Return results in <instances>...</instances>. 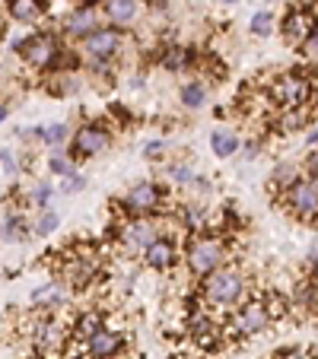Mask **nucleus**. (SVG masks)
<instances>
[{
	"mask_svg": "<svg viewBox=\"0 0 318 359\" xmlns=\"http://www.w3.org/2000/svg\"><path fill=\"white\" fill-rule=\"evenodd\" d=\"M284 312H286V302H284V296L274 290L264 292V296H245L230 312V318H226V325H223V334L230 340L258 337V334L267 331Z\"/></svg>",
	"mask_w": 318,
	"mask_h": 359,
	"instance_id": "nucleus-1",
	"label": "nucleus"
},
{
	"mask_svg": "<svg viewBox=\"0 0 318 359\" xmlns=\"http://www.w3.org/2000/svg\"><path fill=\"white\" fill-rule=\"evenodd\" d=\"M58 223H61V219H58V213L55 210H41V217H39V223H35V236H51V232L58 229Z\"/></svg>",
	"mask_w": 318,
	"mask_h": 359,
	"instance_id": "nucleus-30",
	"label": "nucleus"
},
{
	"mask_svg": "<svg viewBox=\"0 0 318 359\" xmlns=\"http://www.w3.org/2000/svg\"><path fill=\"white\" fill-rule=\"evenodd\" d=\"M312 105L318 109V80H315V93H312Z\"/></svg>",
	"mask_w": 318,
	"mask_h": 359,
	"instance_id": "nucleus-42",
	"label": "nucleus"
},
{
	"mask_svg": "<svg viewBox=\"0 0 318 359\" xmlns=\"http://www.w3.org/2000/svg\"><path fill=\"white\" fill-rule=\"evenodd\" d=\"M0 238H4V242H26V238H29L26 217H20V213H10V217L0 223Z\"/></svg>",
	"mask_w": 318,
	"mask_h": 359,
	"instance_id": "nucleus-22",
	"label": "nucleus"
},
{
	"mask_svg": "<svg viewBox=\"0 0 318 359\" xmlns=\"http://www.w3.org/2000/svg\"><path fill=\"white\" fill-rule=\"evenodd\" d=\"M274 359H312V353L303 350V346H286V350L274 353Z\"/></svg>",
	"mask_w": 318,
	"mask_h": 359,
	"instance_id": "nucleus-35",
	"label": "nucleus"
},
{
	"mask_svg": "<svg viewBox=\"0 0 318 359\" xmlns=\"http://www.w3.org/2000/svg\"><path fill=\"white\" fill-rule=\"evenodd\" d=\"M305 147H318V124L312 128V134H305Z\"/></svg>",
	"mask_w": 318,
	"mask_h": 359,
	"instance_id": "nucleus-41",
	"label": "nucleus"
},
{
	"mask_svg": "<svg viewBox=\"0 0 318 359\" xmlns=\"http://www.w3.org/2000/svg\"><path fill=\"white\" fill-rule=\"evenodd\" d=\"M156 236H159V229H156V219L150 217H131L115 226V238L128 255H143Z\"/></svg>",
	"mask_w": 318,
	"mask_h": 359,
	"instance_id": "nucleus-7",
	"label": "nucleus"
},
{
	"mask_svg": "<svg viewBox=\"0 0 318 359\" xmlns=\"http://www.w3.org/2000/svg\"><path fill=\"white\" fill-rule=\"evenodd\" d=\"M61 277L67 280V286H74V290H83V286H89L95 277H99V261L93 258V255H83V251H64L61 258Z\"/></svg>",
	"mask_w": 318,
	"mask_h": 359,
	"instance_id": "nucleus-11",
	"label": "nucleus"
},
{
	"mask_svg": "<svg viewBox=\"0 0 318 359\" xmlns=\"http://www.w3.org/2000/svg\"><path fill=\"white\" fill-rule=\"evenodd\" d=\"M223 4H236V0H223Z\"/></svg>",
	"mask_w": 318,
	"mask_h": 359,
	"instance_id": "nucleus-46",
	"label": "nucleus"
},
{
	"mask_svg": "<svg viewBox=\"0 0 318 359\" xmlns=\"http://www.w3.org/2000/svg\"><path fill=\"white\" fill-rule=\"evenodd\" d=\"M61 302H64V292H61L58 283H45L32 292V305H41V309H48V305H61Z\"/></svg>",
	"mask_w": 318,
	"mask_h": 359,
	"instance_id": "nucleus-24",
	"label": "nucleus"
},
{
	"mask_svg": "<svg viewBox=\"0 0 318 359\" xmlns=\"http://www.w3.org/2000/svg\"><path fill=\"white\" fill-rule=\"evenodd\" d=\"M249 292V277L239 267H220L201 280V302L210 312H232Z\"/></svg>",
	"mask_w": 318,
	"mask_h": 359,
	"instance_id": "nucleus-2",
	"label": "nucleus"
},
{
	"mask_svg": "<svg viewBox=\"0 0 318 359\" xmlns=\"http://www.w3.org/2000/svg\"><path fill=\"white\" fill-rule=\"evenodd\" d=\"M102 325H105V318H102V312H95V309H93V312H83V315H77V321H74V331H70V334H74L77 340H83V344H86V340L93 337V334L99 331Z\"/></svg>",
	"mask_w": 318,
	"mask_h": 359,
	"instance_id": "nucleus-21",
	"label": "nucleus"
},
{
	"mask_svg": "<svg viewBox=\"0 0 318 359\" xmlns=\"http://www.w3.org/2000/svg\"><path fill=\"white\" fill-rule=\"evenodd\" d=\"M264 4H277V0H264Z\"/></svg>",
	"mask_w": 318,
	"mask_h": 359,
	"instance_id": "nucleus-45",
	"label": "nucleus"
},
{
	"mask_svg": "<svg viewBox=\"0 0 318 359\" xmlns=\"http://www.w3.org/2000/svg\"><path fill=\"white\" fill-rule=\"evenodd\" d=\"M124 346H128L124 334L115 331V327H105V325H102L99 331H95L93 337L86 340V353H89L93 359H118Z\"/></svg>",
	"mask_w": 318,
	"mask_h": 359,
	"instance_id": "nucleus-14",
	"label": "nucleus"
},
{
	"mask_svg": "<svg viewBox=\"0 0 318 359\" xmlns=\"http://www.w3.org/2000/svg\"><path fill=\"white\" fill-rule=\"evenodd\" d=\"M251 35H258V39L274 35V13L271 10H258V13L251 16Z\"/></svg>",
	"mask_w": 318,
	"mask_h": 359,
	"instance_id": "nucleus-26",
	"label": "nucleus"
},
{
	"mask_svg": "<svg viewBox=\"0 0 318 359\" xmlns=\"http://www.w3.org/2000/svg\"><path fill=\"white\" fill-rule=\"evenodd\" d=\"M204 102H207V86L204 83H185L182 86V105L185 109H201Z\"/></svg>",
	"mask_w": 318,
	"mask_h": 359,
	"instance_id": "nucleus-25",
	"label": "nucleus"
},
{
	"mask_svg": "<svg viewBox=\"0 0 318 359\" xmlns=\"http://www.w3.org/2000/svg\"><path fill=\"white\" fill-rule=\"evenodd\" d=\"M32 344H35V350H39L41 356L55 359L58 353L67 346V327H64L58 318H51V315H48V318H41L39 325H35Z\"/></svg>",
	"mask_w": 318,
	"mask_h": 359,
	"instance_id": "nucleus-12",
	"label": "nucleus"
},
{
	"mask_svg": "<svg viewBox=\"0 0 318 359\" xmlns=\"http://www.w3.org/2000/svg\"><path fill=\"white\" fill-rule=\"evenodd\" d=\"M0 32H4V13H0Z\"/></svg>",
	"mask_w": 318,
	"mask_h": 359,
	"instance_id": "nucleus-44",
	"label": "nucleus"
},
{
	"mask_svg": "<svg viewBox=\"0 0 318 359\" xmlns=\"http://www.w3.org/2000/svg\"><path fill=\"white\" fill-rule=\"evenodd\" d=\"M267 99H271L274 109H296V105H305L312 102V93H315V80H312L309 70L296 67V70H284L280 76H274L267 83Z\"/></svg>",
	"mask_w": 318,
	"mask_h": 359,
	"instance_id": "nucleus-4",
	"label": "nucleus"
},
{
	"mask_svg": "<svg viewBox=\"0 0 318 359\" xmlns=\"http://www.w3.org/2000/svg\"><path fill=\"white\" fill-rule=\"evenodd\" d=\"M280 207L299 223H318V178L305 172L296 175L280 191Z\"/></svg>",
	"mask_w": 318,
	"mask_h": 359,
	"instance_id": "nucleus-5",
	"label": "nucleus"
},
{
	"mask_svg": "<svg viewBox=\"0 0 318 359\" xmlns=\"http://www.w3.org/2000/svg\"><path fill=\"white\" fill-rule=\"evenodd\" d=\"M0 163H4V169H7L10 175H13V172H16V163H13V156H10L7 149H0Z\"/></svg>",
	"mask_w": 318,
	"mask_h": 359,
	"instance_id": "nucleus-40",
	"label": "nucleus"
},
{
	"mask_svg": "<svg viewBox=\"0 0 318 359\" xmlns=\"http://www.w3.org/2000/svg\"><path fill=\"white\" fill-rule=\"evenodd\" d=\"M296 48H299V51H303L305 57H318V22H315V29H312V32L305 35V39L299 41Z\"/></svg>",
	"mask_w": 318,
	"mask_h": 359,
	"instance_id": "nucleus-31",
	"label": "nucleus"
},
{
	"mask_svg": "<svg viewBox=\"0 0 318 359\" xmlns=\"http://www.w3.org/2000/svg\"><path fill=\"white\" fill-rule=\"evenodd\" d=\"M239 149H245V159H255V156H261V140H249Z\"/></svg>",
	"mask_w": 318,
	"mask_h": 359,
	"instance_id": "nucleus-38",
	"label": "nucleus"
},
{
	"mask_svg": "<svg viewBox=\"0 0 318 359\" xmlns=\"http://www.w3.org/2000/svg\"><path fill=\"white\" fill-rule=\"evenodd\" d=\"M77 86H80L77 74H55V76H51V83H48V93H55V95H67V93H74Z\"/></svg>",
	"mask_w": 318,
	"mask_h": 359,
	"instance_id": "nucleus-28",
	"label": "nucleus"
},
{
	"mask_svg": "<svg viewBox=\"0 0 318 359\" xmlns=\"http://www.w3.org/2000/svg\"><path fill=\"white\" fill-rule=\"evenodd\" d=\"M13 48L26 57V64L32 70H51L55 67V61H58V55L64 51L55 32H35V35H29V39L16 41Z\"/></svg>",
	"mask_w": 318,
	"mask_h": 359,
	"instance_id": "nucleus-6",
	"label": "nucleus"
},
{
	"mask_svg": "<svg viewBox=\"0 0 318 359\" xmlns=\"http://www.w3.org/2000/svg\"><path fill=\"white\" fill-rule=\"evenodd\" d=\"M169 175H172V184H182V188H185V184H191V178H194V172H191V165H172V172H169Z\"/></svg>",
	"mask_w": 318,
	"mask_h": 359,
	"instance_id": "nucleus-33",
	"label": "nucleus"
},
{
	"mask_svg": "<svg viewBox=\"0 0 318 359\" xmlns=\"http://www.w3.org/2000/svg\"><path fill=\"white\" fill-rule=\"evenodd\" d=\"M143 261H147V267H153V271H172L178 261V245L166 236H156L153 242L147 245V251H143Z\"/></svg>",
	"mask_w": 318,
	"mask_h": 359,
	"instance_id": "nucleus-16",
	"label": "nucleus"
},
{
	"mask_svg": "<svg viewBox=\"0 0 318 359\" xmlns=\"http://www.w3.org/2000/svg\"><path fill=\"white\" fill-rule=\"evenodd\" d=\"M83 188H86V178H83L80 175V172H70V175H67V182H64V194H74V191H83Z\"/></svg>",
	"mask_w": 318,
	"mask_h": 359,
	"instance_id": "nucleus-36",
	"label": "nucleus"
},
{
	"mask_svg": "<svg viewBox=\"0 0 318 359\" xmlns=\"http://www.w3.org/2000/svg\"><path fill=\"white\" fill-rule=\"evenodd\" d=\"M305 175H315L318 178V149H315V153H309V159H305Z\"/></svg>",
	"mask_w": 318,
	"mask_h": 359,
	"instance_id": "nucleus-39",
	"label": "nucleus"
},
{
	"mask_svg": "<svg viewBox=\"0 0 318 359\" xmlns=\"http://www.w3.org/2000/svg\"><path fill=\"white\" fill-rule=\"evenodd\" d=\"M163 149H166L163 140H153V143H147V147H143V156H147V159H163Z\"/></svg>",
	"mask_w": 318,
	"mask_h": 359,
	"instance_id": "nucleus-37",
	"label": "nucleus"
},
{
	"mask_svg": "<svg viewBox=\"0 0 318 359\" xmlns=\"http://www.w3.org/2000/svg\"><path fill=\"white\" fill-rule=\"evenodd\" d=\"M4 118H7V109H4V105H0V121H4Z\"/></svg>",
	"mask_w": 318,
	"mask_h": 359,
	"instance_id": "nucleus-43",
	"label": "nucleus"
},
{
	"mask_svg": "<svg viewBox=\"0 0 318 359\" xmlns=\"http://www.w3.org/2000/svg\"><path fill=\"white\" fill-rule=\"evenodd\" d=\"M112 147V134L102 124H83L70 137V156L74 159H93Z\"/></svg>",
	"mask_w": 318,
	"mask_h": 359,
	"instance_id": "nucleus-10",
	"label": "nucleus"
},
{
	"mask_svg": "<svg viewBox=\"0 0 318 359\" xmlns=\"http://www.w3.org/2000/svg\"><path fill=\"white\" fill-rule=\"evenodd\" d=\"M191 64H194V55H191L188 48L172 45V48H166V51H163V67L172 70V74H178V70H188Z\"/></svg>",
	"mask_w": 318,
	"mask_h": 359,
	"instance_id": "nucleus-23",
	"label": "nucleus"
},
{
	"mask_svg": "<svg viewBox=\"0 0 318 359\" xmlns=\"http://www.w3.org/2000/svg\"><path fill=\"white\" fill-rule=\"evenodd\" d=\"M315 22H318V16L312 7H293V10H286V16L280 20V32H284V39L290 41V45H299V41L315 29Z\"/></svg>",
	"mask_w": 318,
	"mask_h": 359,
	"instance_id": "nucleus-15",
	"label": "nucleus"
},
{
	"mask_svg": "<svg viewBox=\"0 0 318 359\" xmlns=\"http://www.w3.org/2000/svg\"><path fill=\"white\" fill-rule=\"evenodd\" d=\"M230 238L213 236V232H191L188 245H185V264H188L191 277L204 280L207 273L220 271L230 261Z\"/></svg>",
	"mask_w": 318,
	"mask_h": 359,
	"instance_id": "nucleus-3",
	"label": "nucleus"
},
{
	"mask_svg": "<svg viewBox=\"0 0 318 359\" xmlns=\"http://www.w3.org/2000/svg\"><path fill=\"white\" fill-rule=\"evenodd\" d=\"M102 13H105V20H109L112 26L124 29L137 20V13H140V0H102Z\"/></svg>",
	"mask_w": 318,
	"mask_h": 359,
	"instance_id": "nucleus-18",
	"label": "nucleus"
},
{
	"mask_svg": "<svg viewBox=\"0 0 318 359\" xmlns=\"http://www.w3.org/2000/svg\"><path fill=\"white\" fill-rule=\"evenodd\" d=\"M7 13L13 16L16 22H26V26H32V22L45 20L48 0H7Z\"/></svg>",
	"mask_w": 318,
	"mask_h": 359,
	"instance_id": "nucleus-19",
	"label": "nucleus"
},
{
	"mask_svg": "<svg viewBox=\"0 0 318 359\" xmlns=\"http://www.w3.org/2000/svg\"><path fill=\"white\" fill-rule=\"evenodd\" d=\"M124 48V29L118 26H99L83 39V55L89 61H115L118 51Z\"/></svg>",
	"mask_w": 318,
	"mask_h": 359,
	"instance_id": "nucleus-8",
	"label": "nucleus"
},
{
	"mask_svg": "<svg viewBox=\"0 0 318 359\" xmlns=\"http://www.w3.org/2000/svg\"><path fill=\"white\" fill-rule=\"evenodd\" d=\"M51 194H55V188H51V184H48V182H41L39 188L32 191V203H35V207H39V210H45V207H48V201H51Z\"/></svg>",
	"mask_w": 318,
	"mask_h": 359,
	"instance_id": "nucleus-32",
	"label": "nucleus"
},
{
	"mask_svg": "<svg viewBox=\"0 0 318 359\" xmlns=\"http://www.w3.org/2000/svg\"><path fill=\"white\" fill-rule=\"evenodd\" d=\"M204 223H207V207H204V203H188V207H185V229L201 232Z\"/></svg>",
	"mask_w": 318,
	"mask_h": 359,
	"instance_id": "nucleus-27",
	"label": "nucleus"
},
{
	"mask_svg": "<svg viewBox=\"0 0 318 359\" xmlns=\"http://www.w3.org/2000/svg\"><path fill=\"white\" fill-rule=\"evenodd\" d=\"M121 210L131 217H153V213L163 210V188L153 182H140L124 194Z\"/></svg>",
	"mask_w": 318,
	"mask_h": 359,
	"instance_id": "nucleus-9",
	"label": "nucleus"
},
{
	"mask_svg": "<svg viewBox=\"0 0 318 359\" xmlns=\"http://www.w3.org/2000/svg\"><path fill=\"white\" fill-rule=\"evenodd\" d=\"M99 26H102V20H99V7H93V4H80L77 10H70V13L64 16L61 32L67 35V39L83 41L89 32H95Z\"/></svg>",
	"mask_w": 318,
	"mask_h": 359,
	"instance_id": "nucleus-13",
	"label": "nucleus"
},
{
	"mask_svg": "<svg viewBox=\"0 0 318 359\" xmlns=\"http://www.w3.org/2000/svg\"><path fill=\"white\" fill-rule=\"evenodd\" d=\"M315 118H318L315 105H312V102H305V105H296V109H284L274 124H277V130H284V134H293V130L309 128Z\"/></svg>",
	"mask_w": 318,
	"mask_h": 359,
	"instance_id": "nucleus-17",
	"label": "nucleus"
},
{
	"mask_svg": "<svg viewBox=\"0 0 318 359\" xmlns=\"http://www.w3.org/2000/svg\"><path fill=\"white\" fill-rule=\"evenodd\" d=\"M48 169H51V175H70V172H77L74 163H70V159H64V156H51Z\"/></svg>",
	"mask_w": 318,
	"mask_h": 359,
	"instance_id": "nucleus-34",
	"label": "nucleus"
},
{
	"mask_svg": "<svg viewBox=\"0 0 318 359\" xmlns=\"http://www.w3.org/2000/svg\"><path fill=\"white\" fill-rule=\"evenodd\" d=\"M210 147H213V153H217L220 159H230V156H236V153H239L242 140H239L236 130L220 128V130H213V137H210Z\"/></svg>",
	"mask_w": 318,
	"mask_h": 359,
	"instance_id": "nucleus-20",
	"label": "nucleus"
},
{
	"mask_svg": "<svg viewBox=\"0 0 318 359\" xmlns=\"http://www.w3.org/2000/svg\"><path fill=\"white\" fill-rule=\"evenodd\" d=\"M39 140H45L48 147H61L67 140V124H51V128H39Z\"/></svg>",
	"mask_w": 318,
	"mask_h": 359,
	"instance_id": "nucleus-29",
	"label": "nucleus"
}]
</instances>
